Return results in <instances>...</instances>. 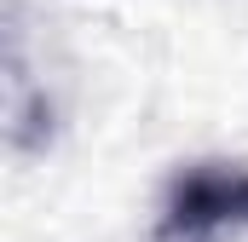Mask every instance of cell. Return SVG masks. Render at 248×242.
Here are the masks:
<instances>
[{"label": "cell", "mask_w": 248, "mask_h": 242, "mask_svg": "<svg viewBox=\"0 0 248 242\" xmlns=\"http://www.w3.org/2000/svg\"><path fill=\"white\" fill-rule=\"evenodd\" d=\"M248 225V167L243 162H196L168 184L162 242H214Z\"/></svg>", "instance_id": "6da1fadb"}]
</instances>
